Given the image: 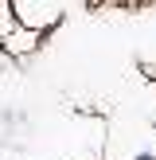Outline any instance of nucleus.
I'll return each mask as SVG.
<instances>
[{
	"label": "nucleus",
	"instance_id": "obj_1",
	"mask_svg": "<svg viewBox=\"0 0 156 160\" xmlns=\"http://www.w3.org/2000/svg\"><path fill=\"white\" fill-rule=\"evenodd\" d=\"M137 160H152V156H137Z\"/></svg>",
	"mask_w": 156,
	"mask_h": 160
}]
</instances>
